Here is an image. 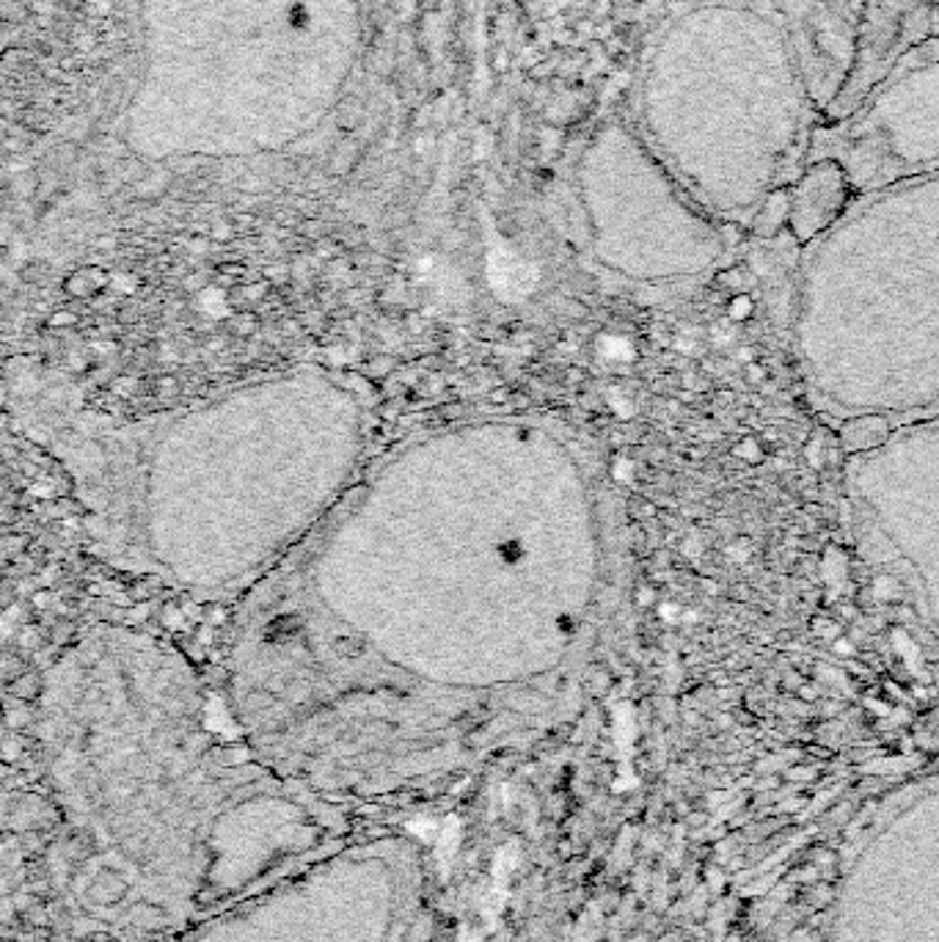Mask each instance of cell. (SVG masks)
I'll return each instance as SVG.
<instances>
[{"label": "cell", "instance_id": "6da1fadb", "mask_svg": "<svg viewBox=\"0 0 939 942\" xmlns=\"http://www.w3.org/2000/svg\"><path fill=\"white\" fill-rule=\"evenodd\" d=\"M821 124L777 0H678L642 53L631 127L730 226L791 188Z\"/></svg>", "mask_w": 939, "mask_h": 942}, {"label": "cell", "instance_id": "7a4b0ae2", "mask_svg": "<svg viewBox=\"0 0 939 942\" xmlns=\"http://www.w3.org/2000/svg\"><path fill=\"white\" fill-rule=\"evenodd\" d=\"M791 342L832 417L939 411V174L854 196L802 248Z\"/></svg>", "mask_w": 939, "mask_h": 942}, {"label": "cell", "instance_id": "3957f363", "mask_svg": "<svg viewBox=\"0 0 939 942\" xmlns=\"http://www.w3.org/2000/svg\"><path fill=\"white\" fill-rule=\"evenodd\" d=\"M579 196L593 253L637 284H692L717 271L736 226L705 210L631 122H606L579 158Z\"/></svg>", "mask_w": 939, "mask_h": 942}, {"label": "cell", "instance_id": "277c9868", "mask_svg": "<svg viewBox=\"0 0 939 942\" xmlns=\"http://www.w3.org/2000/svg\"><path fill=\"white\" fill-rule=\"evenodd\" d=\"M845 485L870 554L904 582L939 640V411L849 458Z\"/></svg>", "mask_w": 939, "mask_h": 942}, {"label": "cell", "instance_id": "5b68a950", "mask_svg": "<svg viewBox=\"0 0 939 942\" xmlns=\"http://www.w3.org/2000/svg\"><path fill=\"white\" fill-rule=\"evenodd\" d=\"M813 160H835L857 196L939 174L937 36L906 50L849 116L818 124Z\"/></svg>", "mask_w": 939, "mask_h": 942}, {"label": "cell", "instance_id": "8992f818", "mask_svg": "<svg viewBox=\"0 0 939 942\" xmlns=\"http://www.w3.org/2000/svg\"><path fill=\"white\" fill-rule=\"evenodd\" d=\"M928 838L881 832L845 882L832 942H939V838L931 800L921 796Z\"/></svg>", "mask_w": 939, "mask_h": 942}, {"label": "cell", "instance_id": "52a82bcc", "mask_svg": "<svg viewBox=\"0 0 939 942\" xmlns=\"http://www.w3.org/2000/svg\"><path fill=\"white\" fill-rule=\"evenodd\" d=\"M821 122L857 61L863 0H777Z\"/></svg>", "mask_w": 939, "mask_h": 942}, {"label": "cell", "instance_id": "ba28073f", "mask_svg": "<svg viewBox=\"0 0 939 942\" xmlns=\"http://www.w3.org/2000/svg\"><path fill=\"white\" fill-rule=\"evenodd\" d=\"M931 0H863L857 28V61L824 122L849 116L892 64L931 36Z\"/></svg>", "mask_w": 939, "mask_h": 942}, {"label": "cell", "instance_id": "9c48e42d", "mask_svg": "<svg viewBox=\"0 0 939 942\" xmlns=\"http://www.w3.org/2000/svg\"><path fill=\"white\" fill-rule=\"evenodd\" d=\"M854 188L835 160H813L802 177L791 185V219L788 230L802 246L816 240L854 201Z\"/></svg>", "mask_w": 939, "mask_h": 942}, {"label": "cell", "instance_id": "30bf717a", "mask_svg": "<svg viewBox=\"0 0 939 942\" xmlns=\"http://www.w3.org/2000/svg\"><path fill=\"white\" fill-rule=\"evenodd\" d=\"M899 424L887 417H876V413H860V417L840 419V447L849 453V458L854 455H865L870 449L881 447L887 438L892 436Z\"/></svg>", "mask_w": 939, "mask_h": 942}, {"label": "cell", "instance_id": "8fae6325", "mask_svg": "<svg viewBox=\"0 0 939 942\" xmlns=\"http://www.w3.org/2000/svg\"><path fill=\"white\" fill-rule=\"evenodd\" d=\"M788 219H791V188H782V190H775V194L764 201V207L757 210L750 230L755 232L757 237L771 240V237H777L782 230H786Z\"/></svg>", "mask_w": 939, "mask_h": 942}, {"label": "cell", "instance_id": "7c38bea8", "mask_svg": "<svg viewBox=\"0 0 939 942\" xmlns=\"http://www.w3.org/2000/svg\"><path fill=\"white\" fill-rule=\"evenodd\" d=\"M232 331L240 336H251L254 331H257V320H254V314H235V320H232Z\"/></svg>", "mask_w": 939, "mask_h": 942}, {"label": "cell", "instance_id": "4fadbf2b", "mask_svg": "<svg viewBox=\"0 0 939 942\" xmlns=\"http://www.w3.org/2000/svg\"><path fill=\"white\" fill-rule=\"evenodd\" d=\"M66 289H70L72 295H77V298H83V295H88L91 289H95V284L88 282V273H86V276L70 278V282H66Z\"/></svg>", "mask_w": 939, "mask_h": 942}, {"label": "cell", "instance_id": "5bb4252c", "mask_svg": "<svg viewBox=\"0 0 939 942\" xmlns=\"http://www.w3.org/2000/svg\"><path fill=\"white\" fill-rule=\"evenodd\" d=\"M392 370H394V361L383 356V359H375L370 367H367V375H370V377H386Z\"/></svg>", "mask_w": 939, "mask_h": 942}, {"label": "cell", "instance_id": "9a60e30c", "mask_svg": "<svg viewBox=\"0 0 939 942\" xmlns=\"http://www.w3.org/2000/svg\"><path fill=\"white\" fill-rule=\"evenodd\" d=\"M264 278H271V282H276V284H284L289 278V268H284V265L268 268V271H264Z\"/></svg>", "mask_w": 939, "mask_h": 942}, {"label": "cell", "instance_id": "2e32d148", "mask_svg": "<svg viewBox=\"0 0 939 942\" xmlns=\"http://www.w3.org/2000/svg\"><path fill=\"white\" fill-rule=\"evenodd\" d=\"M185 620H183V612H180V609L176 607H165L163 609V625H183Z\"/></svg>", "mask_w": 939, "mask_h": 942}, {"label": "cell", "instance_id": "e0dca14e", "mask_svg": "<svg viewBox=\"0 0 939 942\" xmlns=\"http://www.w3.org/2000/svg\"><path fill=\"white\" fill-rule=\"evenodd\" d=\"M264 289H268V284H251V287H246V298L257 301V298H262Z\"/></svg>", "mask_w": 939, "mask_h": 942}, {"label": "cell", "instance_id": "ac0fdd59", "mask_svg": "<svg viewBox=\"0 0 939 942\" xmlns=\"http://www.w3.org/2000/svg\"><path fill=\"white\" fill-rule=\"evenodd\" d=\"M70 323H75V318H72L70 312H59L53 320H50V325H70Z\"/></svg>", "mask_w": 939, "mask_h": 942}, {"label": "cell", "instance_id": "d6986e66", "mask_svg": "<svg viewBox=\"0 0 939 942\" xmlns=\"http://www.w3.org/2000/svg\"><path fill=\"white\" fill-rule=\"evenodd\" d=\"M34 602H36V607H50V602H53V595H50V593H36Z\"/></svg>", "mask_w": 939, "mask_h": 942}, {"label": "cell", "instance_id": "ffe728a7", "mask_svg": "<svg viewBox=\"0 0 939 942\" xmlns=\"http://www.w3.org/2000/svg\"><path fill=\"white\" fill-rule=\"evenodd\" d=\"M931 36H937L939 39V7H934V14H931Z\"/></svg>", "mask_w": 939, "mask_h": 942}, {"label": "cell", "instance_id": "44dd1931", "mask_svg": "<svg viewBox=\"0 0 939 942\" xmlns=\"http://www.w3.org/2000/svg\"><path fill=\"white\" fill-rule=\"evenodd\" d=\"M293 273H295V276H298V278H304V276H306V265H304V262H298V265L293 268Z\"/></svg>", "mask_w": 939, "mask_h": 942}, {"label": "cell", "instance_id": "7402d4cb", "mask_svg": "<svg viewBox=\"0 0 939 942\" xmlns=\"http://www.w3.org/2000/svg\"><path fill=\"white\" fill-rule=\"evenodd\" d=\"M931 3H934V7H939V0H931Z\"/></svg>", "mask_w": 939, "mask_h": 942}]
</instances>
